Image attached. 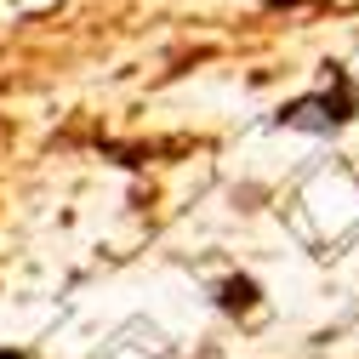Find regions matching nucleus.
I'll return each instance as SVG.
<instances>
[{
    "instance_id": "obj_1",
    "label": "nucleus",
    "mask_w": 359,
    "mask_h": 359,
    "mask_svg": "<svg viewBox=\"0 0 359 359\" xmlns=\"http://www.w3.org/2000/svg\"><path fill=\"white\" fill-rule=\"evenodd\" d=\"M353 120H359V86H353V74L342 63L325 69L320 92H302V97H291V103L274 109L280 131H308V137H331V131H342Z\"/></svg>"
},
{
    "instance_id": "obj_2",
    "label": "nucleus",
    "mask_w": 359,
    "mask_h": 359,
    "mask_svg": "<svg viewBox=\"0 0 359 359\" xmlns=\"http://www.w3.org/2000/svg\"><path fill=\"white\" fill-rule=\"evenodd\" d=\"M211 302H217L222 313H234V320H240V313H257V308H262V285H257L251 274H229V280L211 285Z\"/></svg>"
},
{
    "instance_id": "obj_3",
    "label": "nucleus",
    "mask_w": 359,
    "mask_h": 359,
    "mask_svg": "<svg viewBox=\"0 0 359 359\" xmlns=\"http://www.w3.org/2000/svg\"><path fill=\"white\" fill-rule=\"evenodd\" d=\"M268 12H302V6H325V0H257Z\"/></svg>"
},
{
    "instance_id": "obj_4",
    "label": "nucleus",
    "mask_w": 359,
    "mask_h": 359,
    "mask_svg": "<svg viewBox=\"0 0 359 359\" xmlns=\"http://www.w3.org/2000/svg\"><path fill=\"white\" fill-rule=\"evenodd\" d=\"M0 359H29V348H12V342H6V348H0Z\"/></svg>"
}]
</instances>
